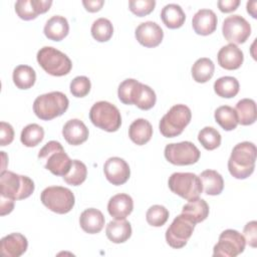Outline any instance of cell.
Returning a JSON list of instances; mask_svg holds the SVG:
<instances>
[{
    "label": "cell",
    "mask_w": 257,
    "mask_h": 257,
    "mask_svg": "<svg viewBox=\"0 0 257 257\" xmlns=\"http://www.w3.org/2000/svg\"><path fill=\"white\" fill-rule=\"evenodd\" d=\"M38 159L44 162V168L55 176H65L72 164V160L65 153L62 145L56 141H50L38 153Z\"/></svg>",
    "instance_id": "cell-3"
},
{
    "label": "cell",
    "mask_w": 257,
    "mask_h": 257,
    "mask_svg": "<svg viewBox=\"0 0 257 257\" xmlns=\"http://www.w3.org/2000/svg\"><path fill=\"white\" fill-rule=\"evenodd\" d=\"M245 246L243 235L236 230L227 229L220 234L219 241L213 249V256L235 257L244 251Z\"/></svg>",
    "instance_id": "cell-13"
},
{
    "label": "cell",
    "mask_w": 257,
    "mask_h": 257,
    "mask_svg": "<svg viewBox=\"0 0 257 257\" xmlns=\"http://www.w3.org/2000/svg\"><path fill=\"white\" fill-rule=\"evenodd\" d=\"M136 38L145 47L158 46L164 37L163 29L159 24L153 21L141 23L135 32Z\"/></svg>",
    "instance_id": "cell-16"
},
{
    "label": "cell",
    "mask_w": 257,
    "mask_h": 257,
    "mask_svg": "<svg viewBox=\"0 0 257 257\" xmlns=\"http://www.w3.org/2000/svg\"><path fill=\"white\" fill-rule=\"evenodd\" d=\"M238 117V123L249 125L255 122L257 117L256 103L251 98H243L239 100L234 108Z\"/></svg>",
    "instance_id": "cell-30"
},
{
    "label": "cell",
    "mask_w": 257,
    "mask_h": 257,
    "mask_svg": "<svg viewBox=\"0 0 257 257\" xmlns=\"http://www.w3.org/2000/svg\"><path fill=\"white\" fill-rule=\"evenodd\" d=\"M153 136V126L151 122L145 118L134 120L128 127V137L133 143L138 146L147 144Z\"/></svg>",
    "instance_id": "cell-25"
},
{
    "label": "cell",
    "mask_w": 257,
    "mask_h": 257,
    "mask_svg": "<svg viewBox=\"0 0 257 257\" xmlns=\"http://www.w3.org/2000/svg\"><path fill=\"white\" fill-rule=\"evenodd\" d=\"M37 62L48 74L53 76H63L70 72L72 63L69 57L60 50L44 46L39 49L36 55Z\"/></svg>",
    "instance_id": "cell-6"
},
{
    "label": "cell",
    "mask_w": 257,
    "mask_h": 257,
    "mask_svg": "<svg viewBox=\"0 0 257 257\" xmlns=\"http://www.w3.org/2000/svg\"><path fill=\"white\" fill-rule=\"evenodd\" d=\"M134 209V201L127 194H116L112 196L107 204L109 215L115 220L125 219Z\"/></svg>",
    "instance_id": "cell-21"
},
{
    "label": "cell",
    "mask_w": 257,
    "mask_h": 257,
    "mask_svg": "<svg viewBox=\"0 0 257 257\" xmlns=\"http://www.w3.org/2000/svg\"><path fill=\"white\" fill-rule=\"evenodd\" d=\"M191 118L192 112L187 105L175 104L160 120V132L166 138H175L183 133Z\"/></svg>",
    "instance_id": "cell-7"
},
{
    "label": "cell",
    "mask_w": 257,
    "mask_h": 257,
    "mask_svg": "<svg viewBox=\"0 0 257 257\" xmlns=\"http://www.w3.org/2000/svg\"><path fill=\"white\" fill-rule=\"evenodd\" d=\"M205 194L216 196L222 193L224 181L222 176L215 170H205L199 176Z\"/></svg>",
    "instance_id": "cell-28"
},
{
    "label": "cell",
    "mask_w": 257,
    "mask_h": 257,
    "mask_svg": "<svg viewBox=\"0 0 257 257\" xmlns=\"http://www.w3.org/2000/svg\"><path fill=\"white\" fill-rule=\"evenodd\" d=\"M69 100L60 91H51L37 96L33 102V111L42 120H50L63 114L68 108Z\"/></svg>",
    "instance_id": "cell-4"
},
{
    "label": "cell",
    "mask_w": 257,
    "mask_h": 257,
    "mask_svg": "<svg viewBox=\"0 0 257 257\" xmlns=\"http://www.w3.org/2000/svg\"><path fill=\"white\" fill-rule=\"evenodd\" d=\"M14 139V130L8 122H0V146L5 147L10 145Z\"/></svg>",
    "instance_id": "cell-43"
},
{
    "label": "cell",
    "mask_w": 257,
    "mask_h": 257,
    "mask_svg": "<svg viewBox=\"0 0 257 257\" xmlns=\"http://www.w3.org/2000/svg\"><path fill=\"white\" fill-rule=\"evenodd\" d=\"M215 71V65L210 58L202 57L196 60L192 66V76L196 82L205 83L210 80Z\"/></svg>",
    "instance_id": "cell-31"
},
{
    "label": "cell",
    "mask_w": 257,
    "mask_h": 257,
    "mask_svg": "<svg viewBox=\"0 0 257 257\" xmlns=\"http://www.w3.org/2000/svg\"><path fill=\"white\" fill-rule=\"evenodd\" d=\"M103 172L107 181L115 186L124 184L131 176L128 164L118 157L107 159L103 165Z\"/></svg>",
    "instance_id": "cell-15"
},
{
    "label": "cell",
    "mask_w": 257,
    "mask_h": 257,
    "mask_svg": "<svg viewBox=\"0 0 257 257\" xmlns=\"http://www.w3.org/2000/svg\"><path fill=\"white\" fill-rule=\"evenodd\" d=\"M214 90L221 97L231 98L239 92V82L233 76H222L215 81Z\"/></svg>",
    "instance_id": "cell-34"
},
{
    "label": "cell",
    "mask_w": 257,
    "mask_h": 257,
    "mask_svg": "<svg viewBox=\"0 0 257 257\" xmlns=\"http://www.w3.org/2000/svg\"><path fill=\"white\" fill-rule=\"evenodd\" d=\"M44 138V130L37 123H30L26 125L20 135L21 143L28 148L36 147L42 142Z\"/></svg>",
    "instance_id": "cell-35"
},
{
    "label": "cell",
    "mask_w": 257,
    "mask_h": 257,
    "mask_svg": "<svg viewBox=\"0 0 257 257\" xmlns=\"http://www.w3.org/2000/svg\"><path fill=\"white\" fill-rule=\"evenodd\" d=\"M217 123L224 131H233L238 125V117L233 107L229 105L219 106L214 113Z\"/></svg>",
    "instance_id": "cell-33"
},
{
    "label": "cell",
    "mask_w": 257,
    "mask_h": 257,
    "mask_svg": "<svg viewBox=\"0 0 257 257\" xmlns=\"http://www.w3.org/2000/svg\"><path fill=\"white\" fill-rule=\"evenodd\" d=\"M198 140L208 151H213L221 145V135L212 126H205L202 128L198 134Z\"/></svg>",
    "instance_id": "cell-38"
},
{
    "label": "cell",
    "mask_w": 257,
    "mask_h": 257,
    "mask_svg": "<svg viewBox=\"0 0 257 257\" xmlns=\"http://www.w3.org/2000/svg\"><path fill=\"white\" fill-rule=\"evenodd\" d=\"M257 150L256 146L250 142L237 144L231 153L228 161V170L230 174L239 180L248 178L255 168Z\"/></svg>",
    "instance_id": "cell-2"
},
{
    "label": "cell",
    "mask_w": 257,
    "mask_h": 257,
    "mask_svg": "<svg viewBox=\"0 0 257 257\" xmlns=\"http://www.w3.org/2000/svg\"><path fill=\"white\" fill-rule=\"evenodd\" d=\"M146 219L151 226L161 227L168 221L169 211L162 205H154L147 211Z\"/></svg>",
    "instance_id": "cell-39"
},
{
    "label": "cell",
    "mask_w": 257,
    "mask_h": 257,
    "mask_svg": "<svg viewBox=\"0 0 257 257\" xmlns=\"http://www.w3.org/2000/svg\"><path fill=\"white\" fill-rule=\"evenodd\" d=\"M195 225L184 214L177 216L166 231L167 243L175 249L183 248L192 236Z\"/></svg>",
    "instance_id": "cell-12"
},
{
    "label": "cell",
    "mask_w": 257,
    "mask_h": 257,
    "mask_svg": "<svg viewBox=\"0 0 257 257\" xmlns=\"http://www.w3.org/2000/svg\"><path fill=\"white\" fill-rule=\"evenodd\" d=\"M182 214L189 218L194 224L201 223L206 220L209 215V205L204 199L197 198L184 205Z\"/></svg>",
    "instance_id": "cell-27"
},
{
    "label": "cell",
    "mask_w": 257,
    "mask_h": 257,
    "mask_svg": "<svg viewBox=\"0 0 257 257\" xmlns=\"http://www.w3.org/2000/svg\"><path fill=\"white\" fill-rule=\"evenodd\" d=\"M51 5V0H18L15 3V12L23 20H32L48 11Z\"/></svg>",
    "instance_id": "cell-17"
},
{
    "label": "cell",
    "mask_w": 257,
    "mask_h": 257,
    "mask_svg": "<svg viewBox=\"0 0 257 257\" xmlns=\"http://www.w3.org/2000/svg\"><path fill=\"white\" fill-rule=\"evenodd\" d=\"M117 95L122 103L136 104L143 110L151 109L157 100L153 88L134 78H127L118 85Z\"/></svg>",
    "instance_id": "cell-1"
},
{
    "label": "cell",
    "mask_w": 257,
    "mask_h": 257,
    "mask_svg": "<svg viewBox=\"0 0 257 257\" xmlns=\"http://www.w3.org/2000/svg\"><path fill=\"white\" fill-rule=\"evenodd\" d=\"M69 31V24L65 17L54 15L49 18L44 26L43 32L45 36L53 41H60L67 36Z\"/></svg>",
    "instance_id": "cell-24"
},
{
    "label": "cell",
    "mask_w": 257,
    "mask_h": 257,
    "mask_svg": "<svg viewBox=\"0 0 257 257\" xmlns=\"http://www.w3.org/2000/svg\"><path fill=\"white\" fill-rule=\"evenodd\" d=\"M161 18L164 24L171 29H177L183 26L186 15L182 7L178 4H168L161 11Z\"/></svg>",
    "instance_id": "cell-29"
},
{
    "label": "cell",
    "mask_w": 257,
    "mask_h": 257,
    "mask_svg": "<svg viewBox=\"0 0 257 257\" xmlns=\"http://www.w3.org/2000/svg\"><path fill=\"white\" fill-rule=\"evenodd\" d=\"M89 119L91 122L105 131L116 132L121 124V116L118 108L108 101H97L89 110Z\"/></svg>",
    "instance_id": "cell-8"
},
{
    "label": "cell",
    "mask_w": 257,
    "mask_h": 257,
    "mask_svg": "<svg viewBox=\"0 0 257 257\" xmlns=\"http://www.w3.org/2000/svg\"><path fill=\"white\" fill-rule=\"evenodd\" d=\"M105 234L109 241L116 244L123 243L132 235V226L125 219L110 221L106 225Z\"/></svg>",
    "instance_id": "cell-26"
},
{
    "label": "cell",
    "mask_w": 257,
    "mask_h": 257,
    "mask_svg": "<svg viewBox=\"0 0 257 257\" xmlns=\"http://www.w3.org/2000/svg\"><path fill=\"white\" fill-rule=\"evenodd\" d=\"M217 16L211 9H200L192 19L194 31L199 35H209L217 28Z\"/></svg>",
    "instance_id": "cell-20"
},
{
    "label": "cell",
    "mask_w": 257,
    "mask_h": 257,
    "mask_svg": "<svg viewBox=\"0 0 257 257\" xmlns=\"http://www.w3.org/2000/svg\"><path fill=\"white\" fill-rule=\"evenodd\" d=\"M34 183L27 176L2 171L0 175V196L16 200L28 198L34 192Z\"/></svg>",
    "instance_id": "cell-5"
},
{
    "label": "cell",
    "mask_w": 257,
    "mask_h": 257,
    "mask_svg": "<svg viewBox=\"0 0 257 257\" xmlns=\"http://www.w3.org/2000/svg\"><path fill=\"white\" fill-rule=\"evenodd\" d=\"M40 200L47 209L57 214L70 212L75 203L73 193L69 189L60 186L45 188L40 195Z\"/></svg>",
    "instance_id": "cell-9"
},
{
    "label": "cell",
    "mask_w": 257,
    "mask_h": 257,
    "mask_svg": "<svg viewBox=\"0 0 257 257\" xmlns=\"http://www.w3.org/2000/svg\"><path fill=\"white\" fill-rule=\"evenodd\" d=\"M14 209V200L0 196V214L1 216L11 213Z\"/></svg>",
    "instance_id": "cell-45"
},
{
    "label": "cell",
    "mask_w": 257,
    "mask_h": 257,
    "mask_svg": "<svg viewBox=\"0 0 257 257\" xmlns=\"http://www.w3.org/2000/svg\"><path fill=\"white\" fill-rule=\"evenodd\" d=\"M113 33L111 22L106 18H98L91 25V35L98 42L108 41Z\"/></svg>",
    "instance_id": "cell-36"
},
{
    "label": "cell",
    "mask_w": 257,
    "mask_h": 257,
    "mask_svg": "<svg viewBox=\"0 0 257 257\" xmlns=\"http://www.w3.org/2000/svg\"><path fill=\"white\" fill-rule=\"evenodd\" d=\"M156 6L155 0H130V10L137 16L143 17L150 14Z\"/></svg>",
    "instance_id": "cell-41"
},
{
    "label": "cell",
    "mask_w": 257,
    "mask_h": 257,
    "mask_svg": "<svg viewBox=\"0 0 257 257\" xmlns=\"http://www.w3.org/2000/svg\"><path fill=\"white\" fill-rule=\"evenodd\" d=\"M218 63L222 68L227 70L238 69L244 60L242 50L235 44L229 43L223 46L217 55Z\"/></svg>",
    "instance_id": "cell-19"
},
{
    "label": "cell",
    "mask_w": 257,
    "mask_h": 257,
    "mask_svg": "<svg viewBox=\"0 0 257 257\" xmlns=\"http://www.w3.org/2000/svg\"><path fill=\"white\" fill-rule=\"evenodd\" d=\"M222 32L228 42L235 45L241 44L250 36L251 26L244 17L235 14L225 18L222 25Z\"/></svg>",
    "instance_id": "cell-14"
},
{
    "label": "cell",
    "mask_w": 257,
    "mask_h": 257,
    "mask_svg": "<svg viewBox=\"0 0 257 257\" xmlns=\"http://www.w3.org/2000/svg\"><path fill=\"white\" fill-rule=\"evenodd\" d=\"M244 233V239L246 243L255 248L257 246V222L256 221H251L248 222L243 230Z\"/></svg>",
    "instance_id": "cell-42"
},
{
    "label": "cell",
    "mask_w": 257,
    "mask_h": 257,
    "mask_svg": "<svg viewBox=\"0 0 257 257\" xmlns=\"http://www.w3.org/2000/svg\"><path fill=\"white\" fill-rule=\"evenodd\" d=\"M87 176V169L86 166L78 161V160H72L71 168L69 172L63 176V180L71 186H79L81 185Z\"/></svg>",
    "instance_id": "cell-37"
},
{
    "label": "cell",
    "mask_w": 257,
    "mask_h": 257,
    "mask_svg": "<svg viewBox=\"0 0 257 257\" xmlns=\"http://www.w3.org/2000/svg\"><path fill=\"white\" fill-rule=\"evenodd\" d=\"M27 247V239L20 233L8 234L0 241V252L5 257H19L25 253Z\"/></svg>",
    "instance_id": "cell-18"
},
{
    "label": "cell",
    "mask_w": 257,
    "mask_h": 257,
    "mask_svg": "<svg viewBox=\"0 0 257 257\" xmlns=\"http://www.w3.org/2000/svg\"><path fill=\"white\" fill-rule=\"evenodd\" d=\"M168 185L173 193L188 201L199 198L203 191L200 177L194 173H174Z\"/></svg>",
    "instance_id": "cell-10"
},
{
    "label": "cell",
    "mask_w": 257,
    "mask_h": 257,
    "mask_svg": "<svg viewBox=\"0 0 257 257\" xmlns=\"http://www.w3.org/2000/svg\"><path fill=\"white\" fill-rule=\"evenodd\" d=\"M240 4V0H219L218 7L220 11L224 13H229L235 11Z\"/></svg>",
    "instance_id": "cell-44"
},
{
    "label": "cell",
    "mask_w": 257,
    "mask_h": 257,
    "mask_svg": "<svg viewBox=\"0 0 257 257\" xmlns=\"http://www.w3.org/2000/svg\"><path fill=\"white\" fill-rule=\"evenodd\" d=\"M62 135L69 145L78 146L88 139V128L80 119L72 118L63 125Z\"/></svg>",
    "instance_id": "cell-22"
},
{
    "label": "cell",
    "mask_w": 257,
    "mask_h": 257,
    "mask_svg": "<svg viewBox=\"0 0 257 257\" xmlns=\"http://www.w3.org/2000/svg\"><path fill=\"white\" fill-rule=\"evenodd\" d=\"M13 82L20 89H28L32 87L36 80V73L29 65H18L13 70Z\"/></svg>",
    "instance_id": "cell-32"
},
{
    "label": "cell",
    "mask_w": 257,
    "mask_h": 257,
    "mask_svg": "<svg viewBox=\"0 0 257 257\" xmlns=\"http://www.w3.org/2000/svg\"><path fill=\"white\" fill-rule=\"evenodd\" d=\"M90 80L86 76H76L70 82V92L75 97H84L90 91Z\"/></svg>",
    "instance_id": "cell-40"
},
{
    "label": "cell",
    "mask_w": 257,
    "mask_h": 257,
    "mask_svg": "<svg viewBox=\"0 0 257 257\" xmlns=\"http://www.w3.org/2000/svg\"><path fill=\"white\" fill-rule=\"evenodd\" d=\"M104 216L102 213L94 208L84 210L79 217V224L81 229L88 234L99 233L104 226Z\"/></svg>",
    "instance_id": "cell-23"
},
{
    "label": "cell",
    "mask_w": 257,
    "mask_h": 257,
    "mask_svg": "<svg viewBox=\"0 0 257 257\" xmlns=\"http://www.w3.org/2000/svg\"><path fill=\"white\" fill-rule=\"evenodd\" d=\"M165 158L168 162L177 166H187L197 163L201 153L191 142L169 144L165 148Z\"/></svg>",
    "instance_id": "cell-11"
},
{
    "label": "cell",
    "mask_w": 257,
    "mask_h": 257,
    "mask_svg": "<svg viewBox=\"0 0 257 257\" xmlns=\"http://www.w3.org/2000/svg\"><path fill=\"white\" fill-rule=\"evenodd\" d=\"M255 6H256V1H250L247 2V12L252 15L253 18H256V12H255Z\"/></svg>",
    "instance_id": "cell-47"
},
{
    "label": "cell",
    "mask_w": 257,
    "mask_h": 257,
    "mask_svg": "<svg viewBox=\"0 0 257 257\" xmlns=\"http://www.w3.org/2000/svg\"><path fill=\"white\" fill-rule=\"evenodd\" d=\"M82 4L88 12H97L104 4L103 0H83Z\"/></svg>",
    "instance_id": "cell-46"
}]
</instances>
